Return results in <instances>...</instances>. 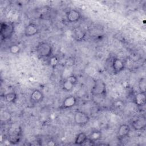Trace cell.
I'll use <instances>...</instances> for the list:
<instances>
[{"label": "cell", "mask_w": 146, "mask_h": 146, "mask_svg": "<svg viewBox=\"0 0 146 146\" xmlns=\"http://www.w3.org/2000/svg\"><path fill=\"white\" fill-rule=\"evenodd\" d=\"M132 126L136 131H141L145 129L146 127V119L145 116H139L133 120L132 122Z\"/></svg>", "instance_id": "5"}, {"label": "cell", "mask_w": 146, "mask_h": 146, "mask_svg": "<svg viewBox=\"0 0 146 146\" xmlns=\"http://www.w3.org/2000/svg\"><path fill=\"white\" fill-rule=\"evenodd\" d=\"M11 118V113L8 111H3L1 115V120L3 123H9Z\"/></svg>", "instance_id": "17"}, {"label": "cell", "mask_w": 146, "mask_h": 146, "mask_svg": "<svg viewBox=\"0 0 146 146\" xmlns=\"http://www.w3.org/2000/svg\"><path fill=\"white\" fill-rule=\"evenodd\" d=\"M90 116L84 112L77 111L74 113V120L75 124L79 125H84L87 124L90 121Z\"/></svg>", "instance_id": "4"}, {"label": "cell", "mask_w": 146, "mask_h": 146, "mask_svg": "<svg viewBox=\"0 0 146 146\" xmlns=\"http://www.w3.org/2000/svg\"><path fill=\"white\" fill-rule=\"evenodd\" d=\"M76 102L77 100L75 96L73 95L68 96L63 100L62 104V108L64 109L72 108L75 106Z\"/></svg>", "instance_id": "9"}, {"label": "cell", "mask_w": 146, "mask_h": 146, "mask_svg": "<svg viewBox=\"0 0 146 146\" xmlns=\"http://www.w3.org/2000/svg\"><path fill=\"white\" fill-rule=\"evenodd\" d=\"M88 138V136L83 132L79 133L75 139V144L76 145H83Z\"/></svg>", "instance_id": "14"}, {"label": "cell", "mask_w": 146, "mask_h": 146, "mask_svg": "<svg viewBox=\"0 0 146 146\" xmlns=\"http://www.w3.org/2000/svg\"><path fill=\"white\" fill-rule=\"evenodd\" d=\"M74 86H75V85L73 83H72L70 81L67 80V79H65L63 82L62 85L63 90L66 92L71 91L73 90Z\"/></svg>", "instance_id": "18"}, {"label": "cell", "mask_w": 146, "mask_h": 146, "mask_svg": "<svg viewBox=\"0 0 146 146\" xmlns=\"http://www.w3.org/2000/svg\"><path fill=\"white\" fill-rule=\"evenodd\" d=\"M14 32V25L9 22H3L1 23L0 35L2 39H10Z\"/></svg>", "instance_id": "1"}, {"label": "cell", "mask_w": 146, "mask_h": 146, "mask_svg": "<svg viewBox=\"0 0 146 146\" xmlns=\"http://www.w3.org/2000/svg\"><path fill=\"white\" fill-rule=\"evenodd\" d=\"M4 98L8 103H14L17 99V95L15 92H10L5 94Z\"/></svg>", "instance_id": "16"}, {"label": "cell", "mask_w": 146, "mask_h": 146, "mask_svg": "<svg viewBox=\"0 0 146 146\" xmlns=\"http://www.w3.org/2000/svg\"><path fill=\"white\" fill-rule=\"evenodd\" d=\"M66 18L69 22L74 23L80 19L81 14L79 11L75 9H71L67 12Z\"/></svg>", "instance_id": "7"}, {"label": "cell", "mask_w": 146, "mask_h": 146, "mask_svg": "<svg viewBox=\"0 0 146 146\" xmlns=\"http://www.w3.org/2000/svg\"><path fill=\"white\" fill-rule=\"evenodd\" d=\"M44 98L43 93L39 90H34L30 95V100L34 103L41 102Z\"/></svg>", "instance_id": "11"}, {"label": "cell", "mask_w": 146, "mask_h": 146, "mask_svg": "<svg viewBox=\"0 0 146 146\" xmlns=\"http://www.w3.org/2000/svg\"><path fill=\"white\" fill-rule=\"evenodd\" d=\"M86 35V32L79 28H76L74 30V37L77 42L82 41L83 39L85 38Z\"/></svg>", "instance_id": "13"}, {"label": "cell", "mask_w": 146, "mask_h": 146, "mask_svg": "<svg viewBox=\"0 0 146 146\" xmlns=\"http://www.w3.org/2000/svg\"><path fill=\"white\" fill-rule=\"evenodd\" d=\"M66 79L70 81V82L73 83L74 85H75L78 83V78H76V76H75L74 75H71L68 76Z\"/></svg>", "instance_id": "22"}, {"label": "cell", "mask_w": 146, "mask_h": 146, "mask_svg": "<svg viewBox=\"0 0 146 146\" xmlns=\"http://www.w3.org/2000/svg\"><path fill=\"white\" fill-rule=\"evenodd\" d=\"M135 104L138 107L144 106L146 103V96L145 92H139L137 93L133 99Z\"/></svg>", "instance_id": "12"}, {"label": "cell", "mask_w": 146, "mask_h": 146, "mask_svg": "<svg viewBox=\"0 0 146 146\" xmlns=\"http://www.w3.org/2000/svg\"><path fill=\"white\" fill-rule=\"evenodd\" d=\"M48 145H54L55 144V142L54 141H48L47 144Z\"/></svg>", "instance_id": "23"}, {"label": "cell", "mask_w": 146, "mask_h": 146, "mask_svg": "<svg viewBox=\"0 0 146 146\" xmlns=\"http://www.w3.org/2000/svg\"><path fill=\"white\" fill-rule=\"evenodd\" d=\"M107 93L106 85L103 81L98 79L95 81L91 88V94L94 96H105Z\"/></svg>", "instance_id": "3"}, {"label": "cell", "mask_w": 146, "mask_h": 146, "mask_svg": "<svg viewBox=\"0 0 146 146\" xmlns=\"http://www.w3.org/2000/svg\"><path fill=\"white\" fill-rule=\"evenodd\" d=\"M139 90L140 92H145V88H146V79L145 78H141L138 83Z\"/></svg>", "instance_id": "21"}, {"label": "cell", "mask_w": 146, "mask_h": 146, "mask_svg": "<svg viewBox=\"0 0 146 146\" xmlns=\"http://www.w3.org/2000/svg\"><path fill=\"white\" fill-rule=\"evenodd\" d=\"M39 33V29L34 23H29L25 28L24 35L26 37H31Z\"/></svg>", "instance_id": "6"}, {"label": "cell", "mask_w": 146, "mask_h": 146, "mask_svg": "<svg viewBox=\"0 0 146 146\" xmlns=\"http://www.w3.org/2000/svg\"><path fill=\"white\" fill-rule=\"evenodd\" d=\"M102 137V132L99 131H94L89 135L88 136V139L90 140L93 143L96 141L99 140Z\"/></svg>", "instance_id": "15"}, {"label": "cell", "mask_w": 146, "mask_h": 146, "mask_svg": "<svg viewBox=\"0 0 146 146\" xmlns=\"http://www.w3.org/2000/svg\"><path fill=\"white\" fill-rule=\"evenodd\" d=\"M112 67L115 74H118L122 71L125 68V63L124 61L118 58H114L112 60Z\"/></svg>", "instance_id": "8"}, {"label": "cell", "mask_w": 146, "mask_h": 146, "mask_svg": "<svg viewBox=\"0 0 146 146\" xmlns=\"http://www.w3.org/2000/svg\"><path fill=\"white\" fill-rule=\"evenodd\" d=\"M36 51L41 58H49L52 55V48L51 46L47 42H42L39 43L36 47Z\"/></svg>", "instance_id": "2"}, {"label": "cell", "mask_w": 146, "mask_h": 146, "mask_svg": "<svg viewBox=\"0 0 146 146\" xmlns=\"http://www.w3.org/2000/svg\"><path fill=\"white\" fill-rule=\"evenodd\" d=\"M59 62V60L57 57V56L56 55H52L49 58L48 63L51 66V67H52L53 68L56 67V66L58 64Z\"/></svg>", "instance_id": "20"}, {"label": "cell", "mask_w": 146, "mask_h": 146, "mask_svg": "<svg viewBox=\"0 0 146 146\" xmlns=\"http://www.w3.org/2000/svg\"><path fill=\"white\" fill-rule=\"evenodd\" d=\"M131 131V127L127 124H121L117 130V136L119 138L123 139L128 136Z\"/></svg>", "instance_id": "10"}, {"label": "cell", "mask_w": 146, "mask_h": 146, "mask_svg": "<svg viewBox=\"0 0 146 146\" xmlns=\"http://www.w3.org/2000/svg\"><path fill=\"white\" fill-rule=\"evenodd\" d=\"M9 50L11 54H12L13 55H17L20 52L21 48L18 44H11L9 47Z\"/></svg>", "instance_id": "19"}]
</instances>
